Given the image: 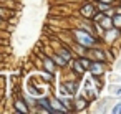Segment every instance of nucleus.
<instances>
[{"label": "nucleus", "instance_id": "nucleus-1", "mask_svg": "<svg viewBox=\"0 0 121 114\" xmlns=\"http://www.w3.org/2000/svg\"><path fill=\"white\" fill-rule=\"evenodd\" d=\"M73 35H75L78 45H81L83 48H93L95 43H96V38L93 35H90L86 30H78L76 28V30H73Z\"/></svg>", "mask_w": 121, "mask_h": 114}, {"label": "nucleus", "instance_id": "nucleus-2", "mask_svg": "<svg viewBox=\"0 0 121 114\" xmlns=\"http://www.w3.org/2000/svg\"><path fill=\"white\" fill-rule=\"evenodd\" d=\"M88 69H90L95 76H96V74H101V73L104 71V69H103V63H101V61H98V63H90V68H88Z\"/></svg>", "mask_w": 121, "mask_h": 114}, {"label": "nucleus", "instance_id": "nucleus-3", "mask_svg": "<svg viewBox=\"0 0 121 114\" xmlns=\"http://www.w3.org/2000/svg\"><path fill=\"white\" fill-rule=\"evenodd\" d=\"M81 13H83V17H86V18H91V17L95 15V7H93V4H86V5L81 8Z\"/></svg>", "mask_w": 121, "mask_h": 114}, {"label": "nucleus", "instance_id": "nucleus-4", "mask_svg": "<svg viewBox=\"0 0 121 114\" xmlns=\"http://www.w3.org/2000/svg\"><path fill=\"white\" fill-rule=\"evenodd\" d=\"M15 111H17V112L27 114V112H28V107H27V104H25L22 99H17V101H15Z\"/></svg>", "mask_w": 121, "mask_h": 114}, {"label": "nucleus", "instance_id": "nucleus-5", "mask_svg": "<svg viewBox=\"0 0 121 114\" xmlns=\"http://www.w3.org/2000/svg\"><path fill=\"white\" fill-rule=\"evenodd\" d=\"M111 23L114 28H121V13H114V17L111 18Z\"/></svg>", "mask_w": 121, "mask_h": 114}, {"label": "nucleus", "instance_id": "nucleus-6", "mask_svg": "<svg viewBox=\"0 0 121 114\" xmlns=\"http://www.w3.org/2000/svg\"><path fill=\"white\" fill-rule=\"evenodd\" d=\"M53 61H55L56 65H60V66H65V65H66V61H65L60 55H55V56H53Z\"/></svg>", "mask_w": 121, "mask_h": 114}, {"label": "nucleus", "instance_id": "nucleus-7", "mask_svg": "<svg viewBox=\"0 0 121 114\" xmlns=\"http://www.w3.org/2000/svg\"><path fill=\"white\" fill-rule=\"evenodd\" d=\"M61 58H63L65 61H70V60H71V53L66 51V50H61Z\"/></svg>", "mask_w": 121, "mask_h": 114}, {"label": "nucleus", "instance_id": "nucleus-8", "mask_svg": "<svg viewBox=\"0 0 121 114\" xmlns=\"http://www.w3.org/2000/svg\"><path fill=\"white\" fill-rule=\"evenodd\" d=\"M43 61H45V65H47V69H48L50 73H53V71H55V68H53V65H52V61H50L48 58H43Z\"/></svg>", "mask_w": 121, "mask_h": 114}, {"label": "nucleus", "instance_id": "nucleus-9", "mask_svg": "<svg viewBox=\"0 0 121 114\" xmlns=\"http://www.w3.org/2000/svg\"><path fill=\"white\" fill-rule=\"evenodd\" d=\"M88 102L85 101V99H81V98H78L76 99V106H78V109H85V106H86Z\"/></svg>", "mask_w": 121, "mask_h": 114}, {"label": "nucleus", "instance_id": "nucleus-10", "mask_svg": "<svg viewBox=\"0 0 121 114\" xmlns=\"http://www.w3.org/2000/svg\"><path fill=\"white\" fill-rule=\"evenodd\" d=\"M111 112H113V114H121V102H118V104L111 109Z\"/></svg>", "mask_w": 121, "mask_h": 114}, {"label": "nucleus", "instance_id": "nucleus-11", "mask_svg": "<svg viewBox=\"0 0 121 114\" xmlns=\"http://www.w3.org/2000/svg\"><path fill=\"white\" fill-rule=\"evenodd\" d=\"M80 63H81V65L85 66V69H88V68H90V63H91V61H88V60H85V58H81V60H80Z\"/></svg>", "mask_w": 121, "mask_h": 114}, {"label": "nucleus", "instance_id": "nucleus-12", "mask_svg": "<svg viewBox=\"0 0 121 114\" xmlns=\"http://www.w3.org/2000/svg\"><path fill=\"white\" fill-rule=\"evenodd\" d=\"M98 2H99V0H98Z\"/></svg>", "mask_w": 121, "mask_h": 114}]
</instances>
